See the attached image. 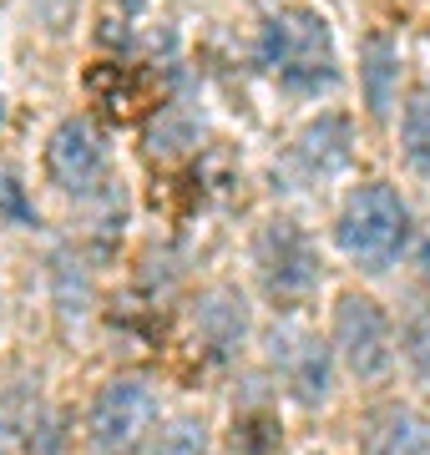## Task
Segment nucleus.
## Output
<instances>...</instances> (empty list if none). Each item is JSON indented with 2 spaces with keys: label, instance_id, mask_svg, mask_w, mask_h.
<instances>
[{
  "label": "nucleus",
  "instance_id": "obj_1",
  "mask_svg": "<svg viewBox=\"0 0 430 455\" xmlns=\"http://www.w3.org/2000/svg\"><path fill=\"white\" fill-rule=\"evenodd\" d=\"M264 66L289 92H330L339 82L330 26L309 5H283L264 20Z\"/></svg>",
  "mask_w": 430,
  "mask_h": 455
},
{
  "label": "nucleus",
  "instance_id": "obj_2",
  "mask_svg": "<svg viewBox=\"0 0 430 455\" xmlns=\"http://www.w3.org/2000/svg\"><path fill=\"white\" fill-rule=\"evenodd\" d=\"M334 238L349 259L370 268V274H385L390 263L400 259V248L410 243V208L400 203L395 188L385 182H370L345 203L339 223H334Z\"/></svg>",
  "mask_w": 430,
  "mask_h": 455
},
{
  "label": "nucleus",
  "instance_id": "obj_3",
  "mask_svg": "<svg viewBox=\"0 0 430 455\" xmlns=\"http://www.w3.org/2000/svg\"><path fill=\"white\" fill-rule=\"evenodd\" d=\"M152 425H157V390L147 379H112L101 385L86 415L92 455H137Z\"/></svg>",
  "mask_w": 430,
  "mask_h": 455
},
{
  "label": "nucleus",
  "instance_id": "obj_4",
  "mask_svg": "<svg viewBox=\"0 0 430 455\" xmlns=\"http://www.w3.org/2000/svg\"><path fill=\"white\" fill-rule=\"evenodd\" d=\"M334 349L345 359V370L354 379H380L395 359V344H390V319L375 299H360V293H345L339 309H334Z\"/></svg>",
  "mask_w": 430,
  "mask_h": 455
},
{
  "label": "nucleus",
  "instance_id": "obj_5",
  "mask_svg": "<svg viewBox=\"0 0 430 455\" xmlns=\"http://www.w3.org/2000/svg\"><path fill=\"white\" fill-rule=\"evenodd\" d=\"M253 263H259L264 289L274 299H283V304H294V299L319 289V253L294 223H268L253 238Z\"/></svg>",
  "mask_w": 430,
  "mask_h": 455
},
{
  "label": "nucleus",
  "instance_id": "obj_6",
  "mask_svg": "<svg viewBox=\"0 0 430 455\" xmlns=\"http://www.w3.org/2000/svg\"><path fill=\"white\" fill-rule=\"evenodd\" d=\"M46 172L61 193H97L101 172H107V152H101V137L92 132V122L82 116H67L61 127L51 132L46 142Z\"/></svg>",
  "mask_w": 430,
  "mask_h": 455
},
{
  "label": "nucleus",
  "instance_id": "obj_7",
  "mask_svg": "<svg viewBox=\"0 0 430 455\" xmlns=\"http://www.w3.org/2000/svg\"><path fill=\"white\" fill-rule=\"evenodd\" d=\"M268 355L283 364L289 390L299 395V405H319L330 395V349L309 334L304 324H279L268 334Z\"/></svg>",
  "mask_w": 430,
  "mask_h": 455
},
{
  "label": "nucleus",
  "instance_id": "obj_8",
  "mask_svg": "<svg viewBox=\"0 0 430 455\" xmlns=\"http://www.w3.org/2000/svg\"><path fill=\"white\" fill-rule=\"evenodd\" d=\"M364 455H430V420L415 410H385L364 440Z\"/></svg>",
  "mask_w": 430,
  "mask_h": 455
},
{
  "label": "nucleus",
  "instance_id": "obj_9",
  "mask_svg": "<svg viewBox=\"0 0 430 455\" xmlns=\"http://www.w3.org/2000/svg\"><path fill=\"white\" fill-rule=\"evenodd\" d=\"M198 329L208 334V344H213L218 355H228L233 344L249 334V304H243V293H233V289L203 293V304H198Z\"/></svg>",
  "mask_w": 430,
  "mask_h": 455
},
{
  "label": "nucleus",
  "instance_id": "obj_10",
  "mask_svg": "<svg viewBox=\"0 0 430 455\" xmlns=\"http://www.w3.org/2000/svg\"><path fill=\"white\" fill-rule=\"evenodd\" d=\"M364 101L375 116H390V101H395V82H400V56H395V41L390 36H370L364 41Z\"/></svg>",
  "mask_w": 430,
  "mask_h": 455
},
{
  "label": "nucleus",
  "instance_id": "obj_11",
  "mask_svg": "<svg viewBox=\"0 0 430 455\" xmlns=\"http://www.w3.org/2000/svg\"><path fill=\"white\" fill-rule=\"evenodd\" d=\"M299 163L309 167V172H339L349 157V127L339 122V116H319L315 127H304V137H299Z\"/></svg>",
  "mask_w": 430,
  "mask_h": 455
},
{
  "label": "nucleus",
  "instance_id": "obj_12",
  "mask_svg": "<svg viewBox=\"0 0 430 455\" xmlns=\"http://www.w3.org/2000/svg\"><path fill=\"white\" fill-rule=\"evenodd\" d=\"M233 455H279V425L274 415H243L233 425Z\"/></svg>",
  "mask_w": 430,
  "mask_h": 455
},
{
  "label": "nucleus",
  "instance_id": "obj_13",
  "mask_svg": "<svg viewBox=\"0 0 430 455\" xmlns=\"http://www.w3.org/2000/svg\"><path fill=\"white\" fill-rule=\"evenodd\" d=\"M400 142H405V163L415 172H430V101H410L405 127H400Z\"/></svg>",
  "mask_w": 430,
  "mask_h": 455
},
{
  "label": "nucleus",
  "instance_id": "obj_14",
  "mask_svg": "<svg viewBox=\"0 0 430 455\" xmlns=\"http://www.w3.org/2000/svg\"><path fill=\"white\" fill-rule=\"evenodd\" d=\"M152 455H208V430H203V420L178 415V420L157 435V451Z\"/></svg>",
  "mask_w": 430,
  "mask_h": 455
},
{
  "label": "nucleus",
  "instance_id": "obj_15",
  "mask_svg": "<svg viewBox=\"0 0 430 455\" xmlns=\"http://www.w3.org/2000/svg\"><path fill=\"white\" fill-rule=\"evenodd\" d=\"M0 212L16 218V223H31L36 218L31 197H26V188H20V178H16V167H0Z\"/></svg>",
  "mask_w": 430,
  "mask_h": 455
},
{
  "label": "nucleus",
  "instance_id": "obj_16",
  "mask_svg": "<svg viewBox=\"0 0 430 455\" xmlns=\"http://www.w3.org/2000/svg\"><path fill=\"white\" fill-rule=\"evenodd\" d=\"M405 359L420 379H430V314H415L405 329Z\"/></svg>",
  "mask_w": 430,
  "mask_h": 455
},
{
  "label": "nucleus",
  "instance_id": "obj_17",
  "mask_svg": "<svg viewBox=\"0 0 430 455\" xmlns=\"http://www.w3.org/2000/svg\"><path fill=\"white\" fill-rule=\"evenodd\" d=\"M420 274L430 278V243H420Z\"/></svg>",
  "mask_w": 430,
  "mask_h": 455
},
{
  "label": "nucleus",
  "instance_id": "obj_18",
  "mask_svg": "<svg viewBox=\"0 0 430 455\" xmlns=\"http://www.w3.org/2000/svg\"><path fill=\"white\" fill-rule=\"evenodd\" d=\"M0 122H5V97H0Z\"/></svg>",
  "mask_w": 430,
  "mask_h": 455
}]
</instances>
